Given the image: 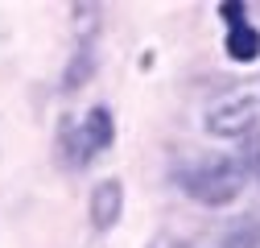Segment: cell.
<instances>
[{
    "mask_svg": "<svg viewBox=\"0 0 260 248\" xmlns=\"http://www.w3.org/2000/svg\"><path fill=\"white\" fill-rule=\"evenodd\" d=\"M248 182V162L240 158H211L186 174V195L203 207H227L236 203Z\"/></svg>",
    "mask_w": 260,
    "mask_h": 248,
    "instance_id": "obj_1",
    "label": "cell"
},
{
    "mask_svg": "<svg viewBox=\"0 0 260 248\" xmlns=\"http://www.w3.org/2000/svg\"><path fill=\"white\" fill-rule=\"evenodd\" d=\"M260 120V100L256 96H227L219 104L207 108L203 116V129L211 137H223V141H236V137H248Z\"/></svg>",
    "mask_w": 260,
    "mask_h": 248,
    "instance_id": "obj_2",
    "label": "cell"
},
{
    "mask_svg": "<svg viewBox=\"0 0 260 248\" xmlns=\"http://www.w3.org/2000/svg\"><path fill=\"white\" fill-rule=\"evenodd\" d=\"M87 215H91V228L95 232H112L124 215V182L120 178H104L95 182L91 191V203H87Z\"/></svg>",
    "mask_w": 260,
    "mask_h": 248,
    "instance_id": "obj_3",
    "label": "cell"
},
{
    "mask_svg": "<svg viewBox=\"0 0 260 248\" xmlns=\"http://www.w3.org/2000/svg\"><path fill=\"white\" fill-rule=\"evenodd\" d=\"M79 137H83L87 153H100V149H108V145L116 141V124H112V112H108L104 104H95V108L87 112V120L79 124Z\"/></svg>",
    "mask_w": 260,
    "mask_h": 248,
    "instance_id": "obj_4",
    "label": "cell"
},
{
    "mask_svg": "<svg viewBox=\"0 0 260 248\" xmlns=\"http://www.w3.org/2000/svg\"><path fill=\"white\" fill-rule=\"evenodd\" d=\"M223 50H227L232 62H256L260 58V34L252 25H232L227 38H223Z\"/></svg>",
    "mask_w": 260,
    "mask_h": 248,
    "instance_id": "obj_5",
    "label": "cell"
},
{
    "mask_svg": "<svg viewBox=\"0 0 260 248\" xmlns=\"http://www.w3.org/2000/svg\"><path fill=\"white\" fill-rule=\"evenodd\" d=\"M223 248H260V220L256 215H244L232 228L223 232Z\"/></svg>",
    "mask_w": 260,
    "mask_h": 248,
    "instance_id": "obj_6",
    "label": "cell"
},
{
    "mask_svg": "<svg viewBox=\"0 0 260 248\" xmlns=\"http://www.w3.org/2000/svg\"><path fill=\"white\" fill-rule=\"evenodd\" d=\"M91 71H95V54H91V46L83 42V46L75 50V58H71V67H67V75H62V87H67V91L83 87V83L91 79Z\"/></svg>",
    "mask_w": 260,
    "mask_h": 248,
    "instance_id": "obj_7",
    "label": "cell"
},
{
    "mask_svg": "<svg viewBox=\"0 0 260 248\" xmlns=\"http://www.w3.org/2000/svg\"><path fill=\"white\" fill-rule=\"evenodd\" d=\"M219 13L232 21V25H248V9L244 5H236V0H227V5H219Z\"/></svg>",
    "mask_w": 260,
    "mask_h": 248,
    "instance_id": "obj_8",
    "label": "cell"
},
{
    "mask_svg": "<svg viewBox=\"0 0 260 248\" xmlns=\"http://www.w3.org/2000/svg\"><path fill=\"white\" fill-rule=\"evenodd\" d=\"M252 166H256V174H260V153H256V162H252Z\"/></svg>",
    "mask_w": 260,
    "mask_h": 248,
    "instance_id": "obj_9",
    "label": "cell"
}]
</instances>
